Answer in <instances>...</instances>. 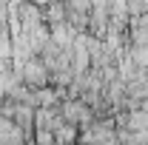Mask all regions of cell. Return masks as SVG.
Returning <instances> with one entry per match:
<instances>
[{
    "label": "cell",
    "mask_w": 148,
    "mask_h": 145,
    "mask_svg": "<svg viewBox=\"0 0 148 145\" xmlns=\"http://www.w3.org/2000/svg\"><path fill=\"white\" fill-rule=\"evenodd\" d=\"M20 71V80L26 83V85H32V88H43V85H51V68L40 60V57H26L23 63L17 66Z\"/></svg>",
    "instance_id": "1"
},
{
    "label": "cell",
    "mask_w": 148,
    "mask_h": 145,
    "mask_svg": "<svg viewBox=\"0 0 148 145\" xmlns=\"http://www.w3.org/2000/svg\"><path fill=\"white\" fill-rule=\"evenodd\" d=\"M23 142V140H29L26 137V131L12 120V117H6V114H0V142Z\"/></svg>",
    "instance_id": "2"
}]
</instances>
